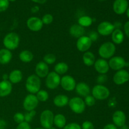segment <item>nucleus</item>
Listing matches in <instances>:
<instances>
[{
	"label": "nucleus",
	"mask_w": 129,
	"mask_h": 129,
	"mask_svg": "<svg viewBox=\"0 0 129 129\" xmlns=\"http://www.w3.org/2000/svg\"><path fill=\"white\" fill-rule=\"evenodd\" d=\"M113 81L117 85H122L129 81V73L125 69L117 71L113 77Z\"/></svg>",
	"instance_id": "nucleus-14"
},
{
	"label": "nucleus",
	"mask_w": 129,
	"mask_h": 129,
	"mask_svg": "<svg viewBox=\"0 0 129 129\" xmlns=\"http://www.w3.org/2000/svg\"><path fill=\"white\" fill-rule=\"evenodd\" d=\"M92 41L88 37V36L84 35L79 39H78L76 42L77 49L81 52H86L88 51L92 45Z\"/></svg>",
	"instance_id": "nucleus-13"
},
{
	"label": "nucleus",
	"mask_w": 129,
	"mask_h": 129,
	"mask_svg": "<svg viewBox=\"0 0 129 129\" xmlns=\"http://www.w3.org/2000/svg\"><path fill=\"white\" fill-rule=\"evenodd\" d=\"M69 108L76 114H81L86 109L84 101L79 96H75L71 98L68 103Z\"/></svg>",
	"instance_id": "nucleus-4"
},
{
	"label": "nucleus",
	"mask_w": 129,
	"mask_h": 129,
	"mask_svg": "<svg viewBox=\"0 0 129 129\" xmlns=\"http://www.w3.org/2000/svg\"><path fill=\"white\" fill-rule=\"evenodd\" d=\"M20 42V39L18 34L15 32H10L5 36L3 40V44L5 49L11 51L18 47Z\"/></svg>",
	"instance_id": "nucleus-1"
},
{
	"label": "nucleus",
	"mask_w": 129,
	"mask_h": 129,
	"mask_svg": "<svg viewBox=\"0 0 129 129\" xmlns=\"http://www.w3.org/2000/svg\"><path fill=\"white\" fill-rule=\"evenodd\" d=\"M8 81L11 84L20 83L23 79L22 72L19 69H14L8 74Z\"/></svg>",
	"instance_id": "nucleus-24"
},
{
	"label": "nucleus",
	"mask_w": 129,
	"mask_h": 129,
	"mask_svg": "<svg viewBox=\"0 0 129 129\" xmlns=\"http://www.w3.org/2000/svg\"><path fill=\"white\" fill-rule=\"evenodd\" d=\"M16 129H31L29 123L26 122H23L21 123L18 124V126L16 127Z\"/></svg>",
	"instance_id": "nucleus-42"
},
{
	"label": "nucleus",
	"mask_w": 129,
	"mask_h": 129,
	"mask_svg": "<svg viewBox=\"0 0 129 129\" xmlns=\"http://www.w3.org/2000/svg\"><path fill=\"white\" fill-rule=\"evenodd\" d=\"M34 3L38 4H44L47 1V0H31Z\"/></svg>",
	"instance_id": "nucleus-47"
},
{
	"label": "nucleus",
	"mask_w": 129,
	"mask_h": 129,
	"mask_svg": "<svg viewBox=\"0 0 129 129\" xmlns=\"http://www.w3.org/2000/svg\"><path fill=\"white\" fill-rule=\"evenodd\" d=\"M83 62L86 66L91 67L94 65L96 61L95 55L93 52L90 51H87L84 52L83 55Z\"/></svg>",
	"instance_id": "nucleus-26"
},
{
	"label": "nucleus",
	"mask_w": 129,
	"mask_h": 129,
	"mask_svg": "<svg viewBox=\"0 0 129 129\" xmlns=\"http://www.w3.org/2000/svg\"><path fill=\"white\" fill-rule=\"evenodd\" d=\"M36 111L35 110H32L30 111V112H27L26 113H25L24 114V117H25V122H28V123H30L32 121L33 118L35 117V116L36 115Z\"/></svg>",
	"instance_id": "nucleus-34"
},
{
	"label": "nucleus",
	"mask_w": 129,
	"mask_h": 129,
	"mask_svg": "<svg viewBox=\"0 0 129 129\" xmlns=\"http://www.w3.org/2000/svg\"><path fill=\"white\" fill-rule=\"evenodd\" d=\"M43 61L45 63V64L49 65H52V64H54L56 61V57L54 54H47L44 55L43 57Z\"/></svg>",
	"instance_id": "nucleus-32"
},
{
	"label": "nucleus",
	"mask_w": 129,
	"mask_h": 129,
	"mask_svg": "<svg viewBox=\"0 0 129 129\" xmlns=\"http://www.w3.org/2000/svg\"><path fill=\"white\" fill-rule=\"evenodd\" d=\"M49 73V66L44 61H40L36 64L35 74L40 78H46Z\"/></svg>",
	"instance_id": "nucleus-18"
},
{
	"label": "nucleus",
	"mask_w": 129,
	"mask_h": 129,
	"mask_svg": "<svg viewBox=\"0 0 129 129\" xmlns=\"http://www.w3.org/2000/svg\"><path fill=\"white\" fill-rule=\"evenodd\" d=\"M44 24L40 18L37 16H31L26 21V26L31 31L37 32L43 28Z\"/></svg>",
	"instance_id": "nucleus-12"
},
{
	"label": "nucleus",
	"mask_w": 129,
	"mask_h": 129,
	"mask_svg": "<svg viewBox=\"0 0 129 129\" xmlns=\"http://www.w3.org/2000/svg\"><path fill=\"white\" fill-rule=\"evenodd\" d=\"M81 129H94V126L93 123L90 121H85L82 123Z\"/></svg>",
	"instance_id": "nucleus-40"
},
{
	"label": "nucleus",
	"mask_w": 129,
	"mask_h": 129,
	"mask_svg": "<svg viewBox=\"0 0 129 129\" xmlns=\"http://www.w3.org/2000/svg\"><path fill=\"white\" fill-rule=\"evenodd\" d=\"M54 125L59 128H63L66 125V118L62 113H58L54 115Z\"/></svg>",
	"instance_id": "nucleus-27"
},
{
	"label": "nucleus",
	"mask_w": 129,
	"mask_h": 129,
	"mask_svg": "<svg viewBox=\"0 0 129 129\" xmlns=\"http://www.w3.org/2000/svg\"><path fill=\"white\" fill-rule=\"evenodd\" d=\"M108 62V65L110 69L114 71H119L123 69L124 67L127 66V63L125 59L121 56H113L110 58Z\"/></svg>",
	"instance_id": "nucleus-10"
},
{
	"label": "nucleus",
	"mask_w": 129,
	"mask_h": 129,
	"mask_svg": "<svg viewBox=\"0 0 129 129\" xmlns=\"http://www.w3.org/2000/svg\"><path fill=\"white\" fill-rule=\"evenodd\" d=\"M10 1L8 0H0V13L6 11L9 7Z\"/></svg>",
	"instance_id": "nucleus-37"
},
{
	"label": "nucleus",
	"mask_w": 129,
	"mask_h": 129,
	"mask_svg": "<svg viewBox=\"0 0 129 129\" xmlns=\"http://www.w3.org/2000/svg\"><path fill=\"white\" fill-rule=\"evenodd\" d=\"M34 129H45V128H42H42H35Z\"/></svg>",
	"instance_id": "nucleus-53"
},
{
	"label": "nucleus",
	"mask_w": 129,
	"mask_h": 129,
	"mask_svg": "<svg viewBox=\"0 0 129 129\" xmlns=\"http://www.w3.org/2000/svg\"><path fill=\"white\" fill-rule=\"evenodd\" d=\"M60 75L57 74L54 71L49 72L48 75L45 78V85L49 89H56L60 83Z\"/></svg>",
	"instance_id": "nucleus-7"
},
{
	"label": "nucleus",
	"mask_w": 129,
	"mask_h": 129,
	"mask_svg": "<svg viewBox=\"0 0 129 129\" xmlns=\"http://www.w3.org/2000/svg\"><path fill=\"white\" fill-rule=\"evenodd\" d=\"M112 40L114 44L120 45L124 40V34L120 29H115L112 34Z\"/></svg>",
	"instance_id": "nucleus-25"
},
{
	"label": "nucleus",
	"mask_w": 129,
	"mask_h": 129,
	"mask_svg": "<svg viewBox=\"0 0 129 129\" xmlns=\"http://www.w3.org/2000/svg\"><path fill=\"white\" fill-rule=\"evenodd\" d=\"M34 55L31 51L28 50H22L19 54V59L24 63H29L33 60Z\"/></svg>",
	"instance_id": "nucleus-28"
},
{
	"label": "nucleus",
	"mask_w": 129,
	"mask_h": 129,
	"mask_svg": "<svg viewBox=\"0 0 129 129\" xmlns=\"http://www.w3.org/2000/svg\"><path fill=\"white\" fill-rule=\"evenodd\" d=\"M94 69L100 74H106L109 71L110 67L107 60L103 59H98L96 60L94 64Z\"/></svg>",
	"instance_id": "nucleus-16"
},
{
	"label": "nucleus",
	"mask_w": 129,
	"mask_h": 129,
	"mask_svg": "<svg viewBox=\"0 0 129 129\" xmlns=\"http://www.w3.org/2000/svg\"><path fill=\"white\" fill-rule=\"evenodd\" d=\"M69 34L72 37L79 39L82 36H84L85 34L84 28L80 26L79 24H74L69 28Z\"/></svg>",
	"instance_id": "nucleus-21"
},
{
	"label": "nucleus",
	"mask_w": 129,
	"mask_h": 129,
	"mask_svg": "<svg viewBox=\"0 0 129 129\" xmlns=\"http://www.w3.org/2000/svg\"><path fill=\"white\" fill-rule=\"evenodd\" d=\"M41 20L44 25H49V24L52 23L53 22L54 17H53L51 14L47 13L42 16Z\"/></svg>",
	"instance_id": "nucleus-33"
},
{
	"label": "nucleus",
	"mask_w": 129,
	"mask_h": 129,
	"mask_svg": "<svg viewBox=\"0 0 129 129\" xmlns=\"http://www.w3.org/2000/svg\"><path fill=\"white\" fill-rule=\"evenodd\" d=\"M88 37L91 39V40L93 42H96L98 39V37H99V34H98V32L94 31H90L88 34Z\"/></svg>",
	"instance_id": "nucleus-41"
},
{
	"label": "nucleus",
	"mask_w": 129,
	"mask_h": 129,
	"mask_svg": "<svg viewBox=\"0 0 129 129\" xmlns=\"http://www.w3.org/2000/svg\"><path fill=\"white\" fill-rule=\"evenodd\" d=\"M123 30H124V32L125 34L126 35V36L128 38H129V20L124 24Z\"/></svg>",
	"instance_id": "nucleus-43"
},
{
	"label": "nucleus",
	"mask_w": 129,
	"mask_h": 129,
	"mask_svg": "<svg viewBox=\"0 0 129 129\" xmlns=\"http://www.w3.org/2000/svg\"><path fill=\"white\" fill-rule=\"evenodd\" d=\"M115 26L113 23L109 21H105L101 22L97 26V32L102 36H108L112 35L114 31Z\"/></svg>",
	"instance_id": "nucleus-11"
},
{
	"label": "nucleus",
	"mask_w": 129,
	"mask_h": 129,
	"mask_svg": "<svg viewBox=\"0 0 129 129\" xmlns=\"http://www.w3.org/2000/svg\"><path fill=\"white\" fill-rule=\"evenodd\" d=\"M93 19L89 16H82L78 19V24L83 28L90 26L93 23Z\"/></svg>",
	"instance_id": "nucleus-30"
},
{
	"label": "nucleus",
	"mask_w": 129,
	"mask_h": 129,
	"mask_svg": "<svg viewBox=\"0 0 129 129\" xmlns=\"http://www.w3.org/2000/svg\"><path fill=\"white\" fill-rule=\"evenodd\" d=\"M69 99L68 96L65 94H57L54 97L53 100V103L54 105L59 108H62L68 105L69 103Z\"/></svg>",
	"instance_id": "nucleus-22"
},
{
	"label": "nucleus",
	"mask_w": 129,
	"mask_h": 129,
	"mask_svg": "<svg viewBox=\"0 0 129 129\" xmlns=\"http://www.w3.org/2000/svg\"><path fill=\"white\" fill-rule=\"evenodd\" d=\"M84 103H85L86 106L88 107H93L96 103V99L92 95H88L84 98Z\"/></svg>",
	"instance_id": "nucleus-35"
},
{
	"label": "nucleus",
	"mask_w": 129,
	"mask_h": 129,
	"mask_svg": "<svg viewBox=\"0 0 129 129\" xmlns=\"http://www.w3.org/2000/svg\"><path fill=\"white\" fill-rule=\"evenodd\" d=\"M13 57L11 51L5 49H0V64L6 65L10 62Z\"/></svg>",
	"instance_id": "nucleus-23"
},
{
	"label": "nucleus",
	"mask_w": 129,
	"mask_h": 129,
	"mask_svg": "<svg viewBox=\"0 0 129 129\" xmlns=\"http://www.w3.org/2000/svg\"><path fill=\"white\" fill-rule=\"evenodd\" d=\"M41 87V80L36 74H31L27 78L25 83V88L30 94H36Z\"/></svg>",
	"instance_id": "nucleus-2"
},
{
	"label": "nucleus",
	"mask_w": 129,
	"mask_h": 129,
	"mask_svg": "<svg viewBox=\"0 0 129 129\" xmlns=\"http://www.w3.org/2000/svg\"><path fill=\"white\" fill-rule=\"evenodd\" d=\"M128 73H129V68H128Z\"/></svg>",
	"instance_id": "nucleus-55"
},
{
	"label": "nucleus",
	"mask_w": 129,
	"mask_h": 129,
	"mask_svg": "<svg viewBox=\"0 0 129 129\" xmlns=\"http://www.w3.org/2000/svg\"><path fill=\"white\" fill-rule=\"evenodd\" d=\"M39 10H40V8H39V7L38 6H33L31 8V11L33 13H36L39 12Z\"/></svg>",
	"instance_id": "nucleus-46"
},
{
	"label": "nucleus",
	"mask_w": 129,
	"mask_h": 129,
	"mask_svg": "<svg viewBox=\"0 0 129 129\" xmlns=\"http://www.w3.org/2000/svg\"><path fill=\"white\" fill-rule=\"evenodd\" d=\"M13 120L16 123H18V124L25 122L24 114L23 113H21V112H18V113H16L13 116Z\"/></svg>",
	"instance_id": "nucleus-36"
},
{
	"label": "nucleus",
	"mask_w": 129,
	"mask_h": 129,
	"mask_svg": "<svg viewBox=\"0 0 129 129\" xmlns=\"http://www.w3.org/2000/svg\"><path fill=\"white\" fill-rule=\"evenodd\" d=\"M98 1H105V0H98Z\"/></svg>",
	"instance_id": "nucleus-54"
},
{
	"label": "nucleus",
	"mask_w": 129,
	"mask_h": 129,
	"mask_svg": "<svg viewBox=\"0 0 129 129\" xmlns=\"http://www.w3.org/2000/svg\"><path fill=\"white\" fill-rule=\"evenodd\" d=\"M13 85L8 80H2L0 81V97L4 98L11 94Z\"/></svg>",
	"instance_id": "nucleus-19"
},
{
	"label": "nucleus",
	"mask_w": 129,
	"mask_h": 129,
	"mask_svg": "<svg viewBox=\"0 0 129 129\" xmlns=\"http://www.w3.org/2000/svg\"><path fill=\"white\" fill-rule=\"evenodd\" d=\"M92 96L98 100H105L109 97L110 91L109 89L103 84H96L91 90Z\"/></svg>",
	"instance_id": "nucleus-5"
},
{
	"label": "nucleus",
	"mask_w": 129,
	"mask_h": 129,
	"mask_svg": "<svg viewBox=\"0 0 129 129\" xmlns=\"http://www.w3.org/2000/svg\"><path fill=\"white\" fill-rule=\"evenodd\" d=\"M125 13H126V15H127V16L129 18V7L127 8V11H126Z\"/></svg>",
	"instance_id": "nucleus-50"
},
{
	"label": "nucleus",
	"mask_w": 129,
	"mask_h": 129,
	"mask_svg": "<svg viewBox=\"0 0 129 129\" xmlns=\"http://www.w3.org/2000/svg\"><path fill=\"white\" fill-rule=\"evenodd\" d=\"M69 70V66L64 62H60L56 64L54 66V72L59 75L66 74Z\"/></svg>",
	"instance_id": "nucleus-29"
},
{
	"label": "nucleus",
	"mask_w": 129,
	"mask_h": 129,
	"mask_svg": "<svg viewBox=\"0 0 129 129\" xmlns=\"http://www.w3.org/2000/svg\"><path fill=\"white\" fill-rule=\"evenodd\" d=\"M54 115L50 110H45L41 113L40 116V125L42 128L49 129L54 125Z\"/></svg>",
	"instance_id": "nucleus-6"
},
{
	"label": "nucleus",
	"mask_w": 129,
	"mask_h": 129,
	"mask_svg": "<svg viewBox=\"0 0 129 129\" xmlns=\"http://www.w3.org/2000/svg\"><path fill=\"white\" fill-rule=\"evenodd\" d=\"M116 52V46L113 42H106L103 43L98 49V54L103 59H110L114 56Z\"/></svg>",
	"instance_id": "nucleus-3"
},
{
	"label": "nucleus",
	"mask_w": 129,
	"mask_h": 129,
	"mask_svg": "<svg viewBox=\"0 0 129 129\" xmlns=\"http://www.w3.org/2000/svg\"><path fill=\"white\" fill-rule=\"evenodd\" d=\"M39 100L36 95L34 94H28L24 98L23 107L26 112L35 110L39 105Z\"/></svg>",
	"instance_id": "nucleus-8"
},
{
	"label": "nucleus",
	"mask_w": 129,
	"mask_h": 129,
	"mask_svg": "<svg viewBox=\"0 0 129 129\" xmlns=\"http://www.w3.org/2000/svg\"><path fill=\"white\" fill-rule=\"evenodd\" d=\"M36 96L39 102H46L49 100V94L47 91L40 89L36 93Z\"/></svg>",
	"instance_id": "nucleus-31"
},
{
	"label": "nucleus",
	"mask_w": 129,
	"mask_h": 129,
	"mask_svg": "<svg viewBox=\"0 0 129 129\" xmlns=\"http://www.w3.org/2000/svg\"><path fill=\"white\" fill-rule=\"evenodd\" d=\"M9 1H11V2H14V1H16V0H8Z\"/></svg>",
	"instance_id": "nucleus-52"
},
{
	"label": "nucleus",
	"mask_w": 129,
	"mask_h": 129,
	"mask_svg": "<svg viewBox=\"0 0 129 129\" xmlns=\"http://www.w3.org/2000/svg\"><path fill=\"white\" fill-rule=\"evenodd\" d=\"M63 129H81L80 125L76 122H72L66 125Z\"/></svg>",
	"instance_id": "nucleus-38"
},
{
	"label": "nucleus",
	"mask_w": 129,
	"mask_h": 129,
	"mask_svg": "<svg viewBox=\"0 0 129 129\" xmlns=\"http://www.w3.org/2000/svg\"><path fill=\"white\" fill-rule=\"evenodd\" d=\"M8 78H9V76L8 74H4L2 76L3 80H5V81L8 80Z\"/></svg>",
	"instance_id": "nucleus-48"
},
{
	"label": "nucleus",
	"mask_w": 129,
	"mask_h": 129,
	"mask_svg": "<svg viewBox=\"0 0 129 129\" xmlns=\"http://www.w3.org/2000/svg\"><path fill=\"white\" fill-rule=\"evenodd\" d=\"M128 8L127 0H115L113 3V10L117 15H123Z\"/></svg>",
	"instance_id": "nucleus-15"
},
{
	"label": "nucleus",
	"mask_w": 129,
	"mask_h": 129,
	"mask_svg": "<svg viewBox=\"0 0 129 129\" xmlns=\"http://www.w3.org/2000/svg\"><path fill=\"white\" fill-rule=\"evenodd\" d=\"M126 119L125 114L122 110L115 111L112 115L113 123L117 127H121L125 125Z\"/></svg>",
	"instance_id": "nucleus-17"
},
{
	"label": "nucleus",
	"mask_w": 129,
	"mask_h": 129,
	"mask_svg": "<svg viewBox=\"0 0 129 129\" xmlns=\"http://www.w3.org/2000/svg\"><path fill=\"white\" fill-rule=\"evenodd\" d=\"M103 129H118L113 123H108L106 125Z\"/></svg>",
	"instance_id": "nucleus-45"
},
{
	"label": "nucleus",
	"mask_w": 129,
	"mask_h": 129,
	"mask_svg": "<svg viewBox=\"0 0 129 129\" xmlns=\"http://www.w3.org/2000/svg\"><path fill=\"white\" fill-rule=\"evenodd\" d=\"M60 85L66 91H73L75 89L76 82L71 76L64 75L60 78Z\"/></svg>",
	"instance_id": "nucleus-9"
},
{
	"label": "nucleus",
	"mask_w": 129,
	"mask_h": 129,
	"mask_svg": "<svg viewBox=\"0 0 129 129\" xmlns=\"http://www.w3.org/2000/svg\"><path fill=\"white\" fill-rule=\"evenodd\" d=\"M107 80H108V77L106 74H100L96 79V81L98 84H103V83H106Z\"/></svg>",
	"instance_id": "nucleus-39"
},
{
	"label": "nucleus",
	"mask_w": 129,
	"mask_h": 129,
	"mask_svg": "<svg viewBox=\"0 0 129 129\" xmlns=\"http://www.w3.org/2000/svg\"><path fill=\"white\" fill-rule=\"evenodd\" d=\"M75 90L78 95L84 98L90 94L91 93L90 87L88 84L84 82H81L76 84Z\"/></svg>",
	"instance_id": "nucleus-20"
},
{
	"label": "nucleus",
	"mask_w": 129,
	"mask_h": 129,
	"mask_svg": "<svg viewBox=\"0 0 129 129\" xmlns=\"http://www.w3.org/2000/svg\"><path fill=\"white\" fill-rule=\"evenodd\" d=\"M120 129H129V127L127 125H124L120 127Z\"/></svg>",
	"instance_id": "nucleus-49"
},
{
	"label": "nucleus",
	"mask_w": 129,
	"mask_h": 129,
	"mask_svg": "<svg viewBox=\"0 0 129 129\" xmlns=\"http://www.w3.org/2000/svg\"><path fill=\"white\" fill-rule=\"evenodd\" d=\"M7 123L3 119H0V129H6Z\"/></svg>",
	"instance_id": "nucleus-44"
},
{
	"label": "nucleus",
	"mask_w": 129,
	"mask_h": 129,
	"mask_svg": "<svg viewBox=\"0 0 129 129\" xmlns=\"http://www.w3.org/2000/svg\"><path fill=\"white\" fill-rule=\"evenodd\" d=\"M49 129H57V128H55V127H53V126H52V127H50V128H49Z\"/></svg>",
	"instance_id": "nucleus-51"
}]
</instances>
